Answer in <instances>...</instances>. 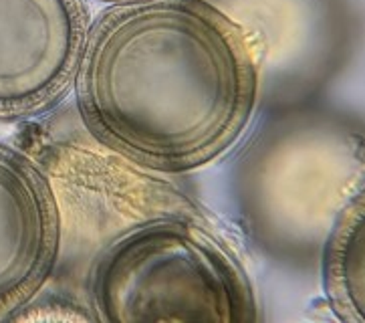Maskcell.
Instances as JSON below:
<instances>
[{"instance_id":"obj_1","label":"cell","mask_w":365,"mask_h":323,"mask_svg":"<svg viewBox=\"0 0 365 323\" xmlns=\"http://www.w3.org/2000/svg\"><path fill=\"white\" fill-rule=\"evenodd\" d=\"M262 73L212 0L118 2L89 24L75 75L85 130L131 164L182 174L247 132Z\"/></svg>"},{"instance_id":"obj_2","label":"cell","mask_w":365,"mask_h":323,"mask_svg":"<svg viewBox=\"0 0 365 323\" xmlns=\"http://www.w3.org/2000/svg\"><path fill=\"white\" fill-rule=\"evenodd\" d=\"M101 323H255L259 299L242 263L192 216L162 215L119 232L87 273Z\"/></svg>"},{"instance_id":"obj_3","label":"cell","mask_w":365,"mask_h":323,"mask_svg":"<svg viewBox=\"0 0 365 323\" xmlns=\"http://www.w3.org/2000/svg\"><path fill=\"white\" fill-rule=\"evenodd\" d=\"M89 24L83 0H0V121L43 116L71 91Z\"/></svg>"},{"instance_id":"obj_4","label":"cell","mask_w":365,"mask_h":323,"mask_svg":"<svg viewBox=\"0 0 365 323\" xmlns=\"http://www.w3.org/2000/svg\"><path fill=\"white\" fill-rule=\"evenodd\" d=\"M59 251V204L45 170L0 142V322L35 301Z\"/></svg>"},{"instance_id":"obj_5","label":"cell","mask_w":365,"mask_h":323,"mask_svg":"<svg viewBox=\"0 0 365 323\" xmlns=\"http://www.w3.org/2000/svg\"><path fill=\"white\" fill-rule=\"evenodd\" d=\"M242 26L264 69L325 61L337 41L333 0H212Z\"/></svg>"},{"instance_id":"obj_6","label":"cell","mask_w":365,"mask_h":323,"mask_svg":"<svg viewBox=\"0 0 365 323\" xmlns=\"http://www.w3.org/2000/svg\"><path fill=\"white\" fill-rule=\"evenodd\" d=\"M323 285L339 322L365 323V198L364 190L343 204L323 249Z\"/></svg>"},{"instance_id":"obj_7","label":"cell","mask_w":365,"mask_h":323,"mask_svg":"<svg viewBox=\"0 0 365 323\" xmlns=\"http://www.w3.org/2000/svg\"><path fill=\"white\" fill-rule=\"evenodd\" d=\"M106 2H115L118 4V2H131V0H106Z\"/></svg>"}]
</instances>
